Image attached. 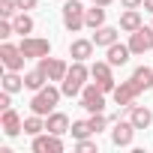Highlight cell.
I'll return each mask as SVG.
<instances>
[{"label":"cell","mask_w":153,"mask_h":153,"mask_svg":"<svg viewBox=\"0 0 153 153\" xmlns=\"http://www.w3.org/2000/svg\"><path fill=\"white\" fill-rule=\"evenodd\" d=\"M87 78H90V69L84 66V60H72V66H69V72H66V78L60 81L63 96H69V99H72V96H81Z\"/></svg>","instance_id":"obj_1"},{"label":"cell","mask_w":153,"mask_h":153,"mask_svg":"<svg viewBox=\"0 0 153 153\" xmlns=\"http://www.w3.org/2000/svg\"><path fill=\"white\" fill-rule=\"evenodd\" d=\"M60 96H63V90H57V87L45 84L42 90H36V93H33V99H30V111H33V114H42V117H48V114L57 108Z\"/></svg>","instance_id":"obj_2"},{"label":"cell","mask_w":153,"mask_h":153,"mask_svg":"<svg viewBox=\"0 0 153 153\" xmlns=\"http://www.w3.org/2000/svg\"><path fill=\"white\" fill-rule=\"evenodd\" d=\"M84 3L81 0H66L63 3V27L69 30V33H78L81 27H87L84 24Z\"/></svg>","instance_id":"obj_3"},{"label":"cell","mask_w":153,"mask_h":153,"mask_svg":"<svg viewBox=\"0 0 153 153\" xmlns=\"http://www.w3.org/2000/svg\"><path fill=\"white\" fill-rule=\"evenodd\" d=\"M105 90L93 81V84H84V90H81V108L84 111H90V114H102L105 111Z\"/></svg>","instance_id":"obj_4"},{"label":"cell","mask_w":153,"mask_h":153,"mask_svg":"<svg viewBox=\"0 0 153 153\" xmlns=\"http://www.w3.org/2000/svg\"><path fill=\"white\" fill-rule=\"evenodd\" d=\"M21 51L27 60H39V57H48L51 54V42L48 39H39V36H21Z\"/></svg>","instance_id":"obj_5"},{"label":"cell","mask_w":153,"mask_h":153,"mask_svg":"<svg viewBox=\"0 0 153 153\" xmlns=\"http://www.w3.org/2000/svg\"><path fill=\"white\" fill-rule=\"evenodd\" d=\"M90 78H93L105 93H114V87H117L114 75H111V63H108V60H96V63L90 66Z\"/></svg>","instance_id":"obj_6"},{"label":"cell","mask_w":153,"mask_h":153,"mask_svg":"<svg viewBox=\"0 0 153 153\" xmlns=\"http://www.w3.org/2000/svg\"><path fill=\"white\" fill-rule=\"evenodd\" d=\"M138 93H144V90L138 87V81H135V78H129V81H120V84L114 87V93H111V96H114V102H117L120 108H129V105L138 99Z\"/></svg>","instance_id":"obj_7"},{"label":"cell","mask_w":153,"mask_h":153,"mask_svg":"<svg viewBox=\"0 0 153 153\" xmlns=\"http://www.w3.org/2000/svg\"><path fill=\"white\" fill-rule=\"evenodd\" d=\"M24 51H21V45H12V42H3L0 45V63H3L6 69H12V72H21V66H24Z\"/></svg>","instance_id":"obj_8"},{"label":"cell","mask_w":153,"mask_h":153,"mask_svg":"<svg viewBox=\"0 0 153 153\" xmlns=\"http://www.w3.org/2000/svg\"><path fill=\"white\" fill-rule=\"evenodd\" d=\"M63 135H54V132H39L36 138H33V153H63V141H60Z\"/></svg>","instance_id":"obj_9"},{"label":"cell","mask_w":153,"mask_h":153,"mask_svg":"<svg viewBox=\"0 0 153 153\" xmlns=\"http://www.w3.org/2000/svg\"><path fill=\"white\" fill-rule=\"evenodd\" d=\"M129 48H132V54H147V51H153V24L150 27H138L135 33H129Z\"/></svg>","instance_id":"obj_10"},{"label":"cell","mask_w":153,"mask_h":153,"mask_svg":"<svg viewBox=\"0 0 153 153\" xmlns=\"http://www.w3.org/2000/svg\"><path fill=\"white\" fill-rule=\"evenodd\" d=\"M39 69L48 75V78L51 81H63L66 78V72H69V63L66 60H60V57H39Z\"/></svg>","instance_id":"obj_11"},{"label":"cell","mask_w":153,"mask_h":153,"mask_svg":"<svg viewBox=\"0 0 153 153\" xmlns=\"http://www.w3.org/2000/svg\"><path fill=\"white\" fill-rule=\"evenodd\" d=\"M132 138H135V126H132V120H117L114 129H111V144H114V147H129Z\"/></svg>","instance_id":"obj_12"},{"label":"cell","mask_w":153,"mask_h":153,"mask_svg":"<svg viewBox=\"0 0 153 153\" xmlns=\"http://www.w3.org/2000/svg\"><path fill=\"white\" fill-rule=\"evenodd\" d=\"M0 126H3V132H6L9 138H18V135L24 132V120L18 117L15 108H6V111H3V117H0Z\"/></svg>","instance_id":"obj_13"},{"label":"cell","mask_w":153,"mask_h":153,"mask_svg":"<svg viewBox=\"0 0 153 153\" xmlns=\"http://www.w3.org/2000/svg\"><path fill=\"white\" fill-rule=\"evenodd\" d=\"M129 57H132V48H129V42H126V45L114 42V45H108V48H105V60H108L111 66H123Z\"/></svg>","instance_id":"obj_14"},{"label":"cell","mask_w":153,"mask_h":153,"mask_svg":"<svg viewBox=\"0 0 153 153\" xmlns=\"http://www.w3.org/2000/svg\"><path fill=\"white\" fill-rule=\"evenodd\" d=\"M45 129L54 132V135H66V132L72 129V123H69V117H66L63 111H51V114L45 117Z\"/></svg>","instance_id":"obj_15"},{"label":"cell","mask_w":153,"mask_h":153,"mask_svg":"<svg viewBox=\"0 0 153 153\" xmlns=\"http://www.w3.org/2000/svg\"><path fill=\"white\" fill-rule=\"evenodd\" d=\"M93 48H96L93 39H72L69 42V57L72 60H87V57H93Z\"/></svg>","instance_id":"obj_16"},{"label":"cell","mask_w":153,"mask_h":153,"mask_svg":"<svg viewBox=\"0 0 153 153\" xmlns=\"http://www.w3.org/2000/svg\"><path fill=\"white\" fill-rule=\"evenodd\" d=\"M129 120H132L135 129H147L153 123V111L144 108V105H129Z\"/></svg>","instance_id":"obj_17"},{"label":"cell","mask_w":153,"mask_h":153,"mask_svg":"<svg viewBox=\"0 0 153 153\" xmlns=\"http://www.w3.org/2000/svg\"><path fill=\"white\" fill-rule=\"evenodd\" d=\"M117 36H120V33H117V27H105V24H102V27H96V30H93V42H96L99 48L114 45V42H117Z\"/></svg>","instance_id":"obj_18"},{"label":"cell","mask_w":153,"mask_h":153,"mask_svg":"<svg viewBox=\"0 0 153 153\" xmlns=\"http://www.w3.org/2000/svg\"><path fill=\"white\" fill-rule=\"evenodd\" d=\"M48 81H51V78H48V75H45L39 66H36L33 72H27V75H24V87H27V90H33V93H36V90H42Z\"/></svg>","instance_id":"obj_19"},{"label":"cell","mask_w":153,"mask_h":153,"mask_svg":"<svg viewBox=\"0 0 153 153\" xmlns=\"http://www.w3.org/2000/svg\"><path fill=\"white\" fill-rule=\"evenodd\" d=\"M84 24L90 27V30H96V27H102L105 24V6H99V3H93L87 12H84Z\"/></svg>","instance_id":"obj_20"},{"label":"cell","mask_w":153,"mask_h":153,"mask_svg":"<svg viewBox=\"0 0 153 153\" xmlns=\"http://www.w3.org/2000/svg\"><path fill=\"white\" fill-rule=\"evenodd\" d=\"M138 27H141V12H138V9H126V12L120 15V30L135 33Z\"/></svg>","instance_id":"obj_21"},{"label":"cell","mask_w":153,"mask_h":153,"mask_svg":"<svg viewBox=\"0 0 153 153\" xmlns=\"http://www.w3.org/2000/svg\"><path fill=\"white\" fill-rule=\"evenodd\" d=\"M39 132H45V120H42V114H30V117H24V135L36 138Z\"/></svg>","instance_id":"obj_22"},{"label":"cell","mask_w":153,"mask_h":153,"mask_svg":"<svg viewBox=\"0 0 153 153\" xmlns=\"http://www.w3.org/2000/svg\"><path fill=\"white\" fill-rule=\"evenodd\" d=\"M3 90H9V93H18V90H24V78H21L18 72L6 69V75H3Z\"/></svg>","instance_id":"obj_23"},{"label":"cell","mask_w":153,"mask_h":153,"mask_svg":"<svg viewBox=\"0 0 153 153\" xmlns=\"http://www.w3.org/2000/svg\"><path fill=\"white\" fill-rule=\"evenodd\" d=\"M12 24H15V33H21V36H30V33H33V18H30L27 12H18V15L12 18Z\"/></svg>","instance_id":"obj_24"},{"label":"cell","mask_w":153,"mask_h":153,"mask_svg":"<svg viewBox=\"0 0 153 153\" xmlns=\"http://www.w3.org/2000/svg\"><path fill=\"white\" fill-rule=\"evenodd\" d=\"M69 132H72L75 141H81V138H90V135H93V129H90L87 120H72V129H69Z\"/></svg>","instance_id":"obj_25"},{"label":"cell","mask_w":153,"mask_h":153,"mask_svg":"<svg viewBox=\"0 0 153 153\" xmlns=\"http://www.w3.org/2000/svg\"><path fill=\"white\" fill-rule=\"evenodd\" d=\"M87 123H90V129H93V135H99V132H102V129H105V126H108L111 120H108L105 114H90V120H87Z\"/></svg>","instance_id":"obj_26"},{"label":"cell","mask_w":153,"mask_h":153,"mask_svg":"<svg viewBox=\"0 0 153 153\" xmlns=\"http://www.w3.org/2000/svg\"><path fill=\"white\" fill-rule=\"evenodd\" d=\"M75 150H78V153H96V141L81 138V141H75Z\"/></svg>","instance_id":"obj_27"},{"label":"cell","mask_w":153,"mask_h":153,"mask_svg":"<svg viewBox=\"0 0 153 153\" xmlns=\"http://www.w3.org/2000/svg\"><path fill=\"white\" fill-rule=\"evenodd\" d=\"M12 33H15V24H12L9 18H6V21H0V39H9Z\"/></svg>","instance_id":"obj_28"},{"label":"cell","mask_w":153,"mask_h":153,"mask_svg":"<svg viewBox=\"0 0 153 153\" xmlns=\"http://www.w3.org/2000/svg\"><path fill=\"white\" fill-rule=\"evenodd\" d=\"M6 108H12V93L9 90L0 93V111H6Z\"/></svg>","instance_id":"obj_29"},{"label":"cell","mask_w":153,"mask_h":153,"mask_svg":"<svg viewBox=\"0 0 153 153\" xmlns=\"http://www.w3.org/2000/svg\"><path fill=\"white\" fill-rule=\"evenodd\" d=\"M36 3H39V0H18V9L27 12V9H36Z\"/></svg>","instance_id":"obj_30"},{"label":"cell","mask_w":153,"mask_h":153,"mask_svg":"<svg viewBox=\"0 0 153 153\" xmlns=\"http://www.w3.org/2000/svg\"><path fill=\"white\" fill-rule=\"evenodd\" d=\"M123 3V9H138V6H144V0H120Z\"/></svg>","instance_id":"obj_31"},{"label":"cell","mask_w":153,"mask_h":153,"mask_svg":"<svg viewBox=\"0 0 153 153\" xmlns=\"http://www.w3.org/2000/svg\"><path fill=\"white\" fill-rule=\"evenodd\" d=\"M144 9H147V12L153 15V0H144Z\"/></svg>","instance_id":"obj_32"},{"label":"cell","mask_w":153,"mask_h":153,"mask_svg":"<svg viewBox=\"0 0 153 153\" xmlns=\"http://www.w3.org/2000/svg\"><path fill=\"white\" fill-rule=\"evenodd\" d=\"M93 3H99V6H111L114 0H93Z\"/></svg>","instance_id":"obj_33"}]
</instances>
